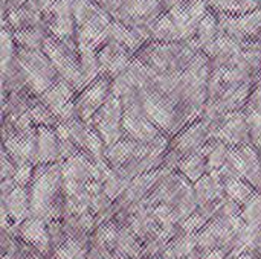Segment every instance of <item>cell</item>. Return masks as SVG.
Returning a JSON list of instances; mask_svg holds the SVG:
<instances>
[{
    "label": "cell",
    "instance_id": "obj_1",
    "mask_svg": "<svg viewBox=\"0 0 261 259\" xmlns=\"http://www.w3.org/2000/svg\"><path fill=\"white\" fill-rule=\"evenodd\" d=\"M17 67L24 84L34 92L43 95L61 76L43 50L17 49Z\"/></svg>",
    "mask_w": 261,
    "mask_h": 259
},
{
    "label": "cell",
    "instance_id": "obj_2",
    "mask_svg": "<svg viewBox=\"0 0 261 259\" xmlns=\"http://www.w3.org/2000/svg\"><path fill=\"white\" fill-rule=\"evenodd\" d=\"M43 52L47 55L63 79L72 84L76 90L86 87L76 43H64L52 35H47Z\"/></svg>",
    "mask_w": 261,
    "mask_h": 259
},
{
    "label": "cell",
    "instance_id": "obj_3",
    "mask_svg": "<svg viewBox=\"0 0 261 259\" xmlns=\"http://www.w3.org/2000/svg\"><path fill=\"white\" fill-rule=\"evenodd\" d=\"M63 177L61 168L58 166H44L35 176V182L31 191V212L35 217H47L52 215L54 206L52 200L60 185V179Z\"/></svg>",
    "mask_w": 261,
    "mask_h": 259
},
{
    "label": "cell",
    "instance_id": "obj_4",
    "mask_svg": "<svg viewBox=\"0 0 261 259\" xmlns=\"http://www.w3.org/2000/svg\"><path fill=\"white\" fill-rule=\"evenodd\" d=\"M75 90L76 89L72 84L60 78L49 90L41 95V101L50 108V111L57 118L63 121H72L75 119V111H78L76 102H73Z\"/></svg>",
    "mask_w": 261,
    "mask_h": 259
},
{
    "label": "cell",
    "instance_id": "obj_5",
    "mask_svg": "<svg viewBox=\"0 0 261 259\" xmlns=\"http://www.w3.org/2000/svg\"><path fill=\"white\" fill-rule=\"evenodd\" d=\"M110 93H112V81L109 76L101 75L95 81L87 84L75 101L81 118L89 119L92 114H95L109 99Z\"/></svg>",
    "mask_w": 261,
    "mask_h": 259
},
{
    "label": "cell",
    "instance_id": "obj_6",
    "mask_svg": "<svg viewBox=\"0 0 261 259\" xmlns=\"http://www.w3.org/2000/svg\"><path fill=\"white\" fill-rule=\"evenodd\" d=\"M251 134L249 124L246 119V113L243 111H232L228 113L219 130H216V139L229 143L232 147H239L248 143V137Z\"/></svg>",
    "mask_w": 261,
    "mask_h": 259
},
{
    "label": "cell",
    "instance_id": "obj_7",
    "mask_svg": "<svg viewBox=\"0 0 261 259\" xmlns=\"http://www.w3.org/2000/svg\"><path fill=\"white\" fill-rule=\"evenodd\" d=\"M60 154V142L57 133L49 127L37 128V162L50 163Z\"/></svg>",
    "mask_w": 261,
    "mask_h": 259
},
{
    "label": "cell",
    "instance_id": "obj_8",
    "mask_svg": "<svg viewBox=\"0 0 261 259\" xmlns=\"http://www.w3.org/2000/svg\"><path fill=\"white\" fill-rule=\"evenodd\" d=\"M208 137V125L205 122H196L185 133H182L176 142V150L179 153H196L203 147L205 139Z\"/></svg>",
    "mask_w": 261,
    "mask_h": 259
},
{
    "label": "cell",
    "instance_id": "obj_9",
    "mask_svg": "<svg viewBox=\"0 0 261 259\" xmlns=\"http://www.w3.org/2000/svg\"><path fill=\"white\" fill-rule=\"evenodd\" d=\"M220 32H222V31H220L219 17H217L213 11H210V12L202 18V21L199 23L194 40H196V43L199 44L200 50L205 52V50L214 43V40L220 35Z\"/></svg>",
    "mask_w": 261,
    "mask_h": 259
},
{
    "label": "cell",
    "instance_id": "obj_10",
    "mask_svg": "<svg viewBox=\"0 0 261 259\" xmlns=\"http://www.w3.org/2000/svg\"><path fill=\"white\" fill-rule=\"evenodd\" d=\"M20 232H21V237L28 243H31L32 246H35L41 252L47 250V247H49V235H47L44 223L40 218H29V220H26L23 223Z\"/></svg>",
    "mask_w": 261,
    "mask_h": 259
},
{
    "label": "cell",
    "instance_id": "obj_11",
    "mask_svg": "<svg viewBox=\"0 0 261 259\" xmlns=\"http://www.w3.org/2000/svg\"><path fill=\"white\" fill-rule=\"evenodd\" d=\"M44 27H26L20 31H14L12 37L14 41L17 43L18 47L21 49H29V50H43L44 41L49 34L44 32Z\"/></svg>",
    "mask_w": 261,
    "mask_h": 259
},
{
    "label": "cell",
    "instance_id": "obj_12",
    "mask_svg": "<svg viewBox=\"0 0 261 259\" xmlns=\"http://www.w3.org/2000/svg\"><path fill=\"white\" fill-rule=\"evenodd\" d=\"M220 171H213L208 176H203L200 180L196 182V194L200 203H211L213 200L219 198L222 194V182H220Z\"/></svg>",
    "mask_w": 261,
    "mask_h": 259
},
{
    "label": "cell",
    "instance_id": "obj_13",
    "mask_svg": "<svg viewBox=\"0 0 261 259\" xmlns=\"http://www.w3.org/2000/svg\"><path fill=\"white\" fill-rule=\"evenodd\" d=\"M179 166H180L182 174H185L191 182H197L203 177L205 169L208 168V163H206V157L200 151H196V153L187 154L180 160Z\"/></svg>",
    "mask_w": 261,
    "mask_h": 259
},
{
    "label": "cell",
    "instance_id": "obj_14",
    "mask_svg": "<svg viewBox=\"0 0 261 259\" xmlns=\"http://www.w3.org/2000/svg\"><path fill=\"white\" fill-rule=\"evenodd\" d=\"M5 208L11 218L15 221H21L28 217V200L26 194L21 188H14L8 194L5 200Z\"/></svg>",
    "mask_w": 261,
    "mask_h": 259
},
{
    "label": "cell",
    "instance_id": "obj_15",
    "mask_svg": "<svg viewBox=\"0 0 261 259\" xmlns=\"http://www.w3.org/2000/svg\"><path fill=\"white\" fill-rule=\"evenodd\" d=\"M139 142L133 140V139H127V140H119L116 142L109 154H107V159L112 165L115 166H121L124 165L128 159L135 157V153H136V148H138Z\"/></svg>",
    "mask_w": 261,
    "mask_h": 259
},
{
    "label": "cell",
    "instance_id": "obj_16",
    "mask_svg": "<svg viewBox=\"0 0 261 259\" xmlns=\"http://www.w3.org/2000/svg\"><path fill=\"white\" fill-rule=\"evenodd\" d=\"M225 192L229 197V200L236 202V203H245L252 194V185L246 183L243 179H237V177H231L225 180Z\"/></svg>",
    "mask_w": 261,
    "mask_h": 259
},
{
    "label": "cell",
    "instance_id": "obj_17",
    "mask_svg": "<svg viewBox=\"0 0 261 259\" xmlns=\"http://www.w3.org/2000/svg\"><path fill=\"white\" fill-rule=\"evenodd\" d=\"M242 218L248 226H261V194H252L245 203L242 209Z\"/></svg>",
    "mask_w": 261,
    "mask_h": 259
},
{
    "label": "cell",
    "instance_id": "obj_18",
    "mask_svg": "<svg viewBox=\"0 0 261 259\" xmlns=\"http://www.w3.org/2000/svg\"><path fill=\"white\" fill-rule=\"evenodd\" d=\"M57 259H84L86 258V247L78 240H67L64 241L55 252Z\"/></svg>",
    "mask_w": 261,
    "mask_h": 259
},
{
    "label": "cell",
    "instance_id": "obj_19",
    "mask_svg": "<svg viewBox=\"0 0 261 259\" xmlns=\"http://www.w3.org/2000/svg\"><path fill=\"white\" fill-rule=\"evenodd\" d=\"M208 5L217 15H239V14H243L240 0H208Z\"/></svg>",
    "mask_w": 261,
    "mask_h": 259
},
{
    "label": "cell",
    "instance_id": "obj_20",
    "mask_svg": "<svg viewBox=\"0 0 261 259\" xmlns=\"http://www.w3.org/2000/svg\"><path fill=\"white\" fill-rule=\"evenodd\" d=\"M28 113H29L31 119L35 124H38V127H49L54 124V121L57 118L46 104H34Z\"/></svg>",
    "mask_w": 261,
    "mask_h": 259
},
{
    "label": "cell",
    "instance_id": "obj_21",
    "mask_svg": "<svg viewBox=\"0 0 261 259\" xmlns=\"http://www.w3.org/2000/svg\"><path fill=\"white\" fill-rule=\"evenodd\" d=\"M116 243H118V249H119L121 255H124V256H136L138 255V244L128 232L119 234Z\"/></svg>",
    "mask_w": 261,
    "mask_h": 259
},
{
    "label": "cell",
    "instance_id": "obj_22",
    "mask_svg": "<svg viewBox=\"0 0 261 259\" xmlns=\"http://www.w3.org/2000/svg\"><path fill=\"white\" fill-rule=\"evenodd\" d=\"M196 246H197V237H194V234H187V237L182 238L173 247V253L177 258H184V256H188L194 250Z\"/></svg>",
    "mask_w": 261,
    "mask_h": 259
},
{
    "label": "cell",
    "instance_id": "obj_23",
    "mask_svg": "<svg viewBox=\"0 0 261 259\" xmlns=\"http://www.w3.org/2000/svg\"><path fill=\"white\" fill-rule=\"evenodd\" d=\"M118 237H119V232L116 231V227L113 224H104L96 232V241L101 246H110V244L116 243Z\"/></svg>",
    "mask_w": 261,
    "mask_h": 259
},
{
    "label": "cell",
    "instance_id": "obj_24",
    "mask_svg": "<svg viewBox=\"0 0 261 259\" xmlns=\"http://www.w3.org/2000/svg\"><path fill=\"white\" fill-rule=\"evenodd\" d=\"M205 224H206V217H205V215H202V214H193V215H190V217L184 221L182 227H184V231H185L187 234H196V232L200 231Z\"/></svg>",
    "mask_w": 261,
    "mask_h": 259
},
{
    "label": "cell",
    "instance_id": "obj_25",
    "mask_svg": "<svg viewBox=\"0 0 261 259\" xmlns=\"http://www.w3.org/2000/svg\"><path fill=\"white\" fill-rule=\"evenodd\" d=\"M32 177V166L29 163H24V165H20L18 169L15 171L14 174V182L20 186L26 185Z\"/></svg>",
    "mask_w": 261,
    "mask_h": 259
},
{
    "label": "cell",
    "instance_id": "obj_26",
    "mask_svg": "<svg viewBox=\"0 0 261 259\" xmlns=\"http://www.w3.org/2000/svg\"><path fill=\"white\" fill-rule=\"evenodd\" d=\"M156 217L159 218V221L164 224V226H167V227H171V224H173V221H174V214H173V211L167 206V205H162V206H159L158 209H156Z\"/></svg>",
    "mask_w": 261,
    "mask_h": 259
},
{
    "label": "cell",
    "instance_id": "obj_27",
    "mask_svg": "<svg viewBox=\"0 0 261 259\" xmlns=\"http://www.w3.org/2000/svg\"><path fill=\"white\" fill-rule=\"evenodd\" d=\"M12 172H14L12 160L9 162V160H8V156H6V154H3V166H2V176H3V177L6 179V177L12 176Z\"/></svg>",
    "mask_w": 261,
    "mask_h": 259
},
{
    "label": "cell",
    "instance_id": "obj_28",
    "mask_svg": "<svg viewBox=\"0 0 261 259\" xmlns=\"http://www.w3.org/2000/svg\"><path fill=\"white\" fill-rule=\"evenodd\" d=\"M202 259H223V252L220 249H216V250H210L205 256Z\"/></svg>",
    "mask_w": 261,
    "mask_h": 259
},
{
    "label": "cell",
    "instance_id": "obj_29",
    "mask_svg": "<svg viewBox=\"0 0 261 259\" xmlns=\"http://www.w3.org/2000/svg\"><path fill=\"white\" fill-rule=\"evenodd\" d=\"M236 259H257L251 252H243V253H240V255H237V258Z\"/></svg>",
    "mask_w": 261,
    "mask_h": 259
},
{
    "label": "cell",
    "instance_id": "obj_30",
    "mask_svg": "<svg viewBox=\"0 0 261 259\" xmlns=\"http://www.w3.org/2000/svg\"><path fill=\"white\" fill-rule=\"evenodd\" d=\"M112 259H128V256H124V255H116V256H113Z\"/></svg>",
    "mask_w": 261,
    "mask_h": 259
},
{
    "label": "cell",
    "instance_id": "obj_31",
    "mask_svg": "<svg viewBox=\"0 0 261 259\" xmlns=\"http://www.w3.org/2000/svg\"><path fill=\"white\" fill-rule=\"evenodd\" d=\"M260 244H261V226H260Z\"/></svg>",
    "mask_w": 261,
    "mask_h": 259
},
{
    "label": "cell",
    "instance_id": "obj_32",
    "mask_svg": "<svg viewBox=\"0 0 261 259\" xmlns=\"http://www.w3.org/2000/svg\"><path fill=\"white\" fill-rule=\"evenodd\" d=\"M260 162H261V154H260ZM260 188H261V186H260Z\"/></svg>",
    "mask_w": 261,
    "mask_h": 259
},
{
    "label": "cell",
    "instance_id": "obj_33",
    "mask_svg": "<svg viewBox=\"0 0 261 259\" xmlns=\"http://www.w3.org/2000/svg\"><path fill=\"white\" fill-rule=\"evenodd\" d=\"M35 259H38V258H35Z\"/></svg>",
    "mask_w": 261,
    "mask_h": 259
},
{
    "label": "cell",
    "instance_id": "obj_34",
    "mask_svg": "<svg viewBox=\"0 0 261 259\" xmlns=\"http://www.w3.org/2000/svg\"><path fill=\"white\" fill-rule=\"evenodd\" d=\"M180 259H184V258H180Z\"/></svg>",
    "mask_w": 261,
    "mask_h": 259
}]
</instances>
